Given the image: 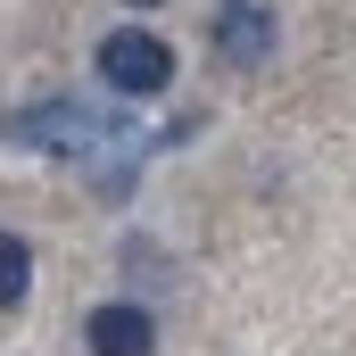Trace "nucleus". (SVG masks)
I'll return each mask as SVG.
<instances>
[{
	"instance_id": "obj_1",
	"label": "nucleus",
	"mask_w": 356,
	"mask_h": 356,
	"mask_svg": "<svg viewBox=\"0 0 356 356\" xmlns=\"http://www.w3.org/2000/svg\"><path fill=\"white\" fill-rule=\"evenodd\" d=\"M0 141L42 149V158H99V149L133 141V124L108 116V108H91V99H33V108H8L0 116Z\"/></svg>"
},
{
	"instance_id": "obj_2",
	"label": "nucleus",
	"mask_w": 356,
	"mask_h": 356,
	"mask_svg": "<svg viewBox=\"0 0 356 356\" xmlns=\"http://www.w3.org/2000/svg\"><path fill=\"white\" fill-rule=\"evenodd\" d=\"M99 83L116 91V99H158V91L175 83V50H166V33H149V25H116V33H99Z\"/></svg>"
},
{
	"instance_id": "obj_3",
	"label": "nucleus",
	"mask_w": 356,
	"mask_h": 356,
	"mask_svg": "<svg viewBox=\"0 0 356 356\" xmlns=\"http://www.w3.org/2000/svg\"><path fill=\"white\" fill-rule=\"evenodd\" d=\"M207 42H216V58L224 67H266L273 50H282V17H273V0H224L216 17H207Z\"/></svg>"
},
{
	"instance_id": "obj_4",
	"label": "nucleus",
	"mask_w": 356,
	"mask_h": 356,
	"mask_svg": "<svg viewBox=\"0 0 356 356\" xmlns=\"http://www.w3.org/2000/svg\"><path fill=\"white\" fill-rule=\"evenodd\" d=\"M83 348L91 356H158V315L141 298H99L83 315Z\"/></svg>"
},
{
	"instance_id": "obj_5",
	"label": "nucleus",
	"mask_w": 356,
	"mask_h": 356,
	"mask_svg": "<svg viewBox=\"0 0 356 356\" xmlns=\"http://www.w3.org/2000/svg\"><path fill=\"white\" fill-rule=\"evenodd\" d=\"M25 298H33V249H25V232H0V315Z\"/></svg>"
},
{
	"instance_id": "obj_6",
	"label": "nucleus",
	"mask_w": 356,
	"mask_h": 356,
	"mask_svg": "<svg viewBox=\"0 0 356 356\" xmlns=\"http://www.w3.org/2000/svg\"><path fill=\"white\" fill-rule=\"evenodd\" d=\"M124 8H158V0H124Z\"/></svg>"
}]
</instances>
